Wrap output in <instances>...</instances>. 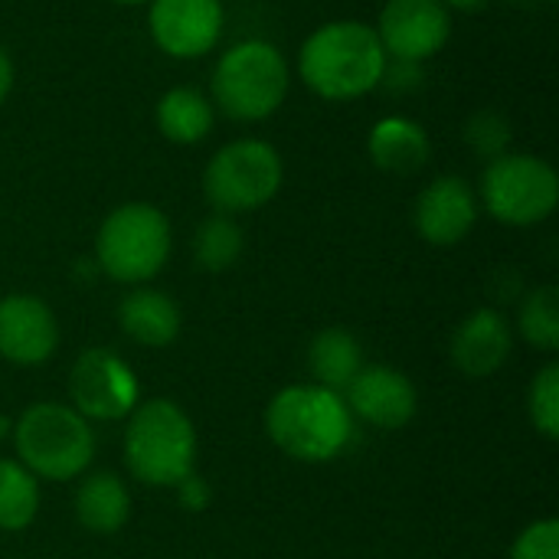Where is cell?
I'll return each instance as SVG.
<instances>
[{"mask_svg": "<svg viewBox=\"0 0 559 559\" xmlns=\"http://www.w3.org/2000/svg\"><path fill=\"white\" fill-rule=\"evenodd\" d=\"M69 400L88 423H115L131 416L141 403V386L128 360L108 347H88L75 357L69 373Z\"/></svg>", "mask_w": 559, "mask_h": 559, "instance_id": "cell-9", "label": "cell"}, {"mask_svg": "<svg viewBox=\"0 0 559 559\" xmlns=\"http://www.w3.org/2000/svg\"><path fill=\"white\" fill-rule=\"evenodd\" d=\"M292 72L278 46L246 39L229 46L210 79V102L233 121H265L288 95Z\"/></svg>", "mask_w": 559, "mask_h": 559, "instance_id": "cell-4", "label": "cell"}, {"mask_svg": "<svg viewBox=\"0 0 559 559\" xmlns=\"http://www.w3.org/2000/svg\"><path fill=\"white\" fill-rule=\"evenodd\" d=\"M246 249V236L242 226L236 223V216L229 213H213L197 226L193 236V259L200 269L206 272H226L239 262Z\"/></svg>", "mask_w": 559, "mask_h": 559, "instance_id": "cell-22", "label": "cell"}, {"mask_svg": "<svg viewBox=\"0 0 559 559\" xmlns=\"http://www.w3.org/2000/svg\"><path fill=\"white\" fill-rule=\"evenodd\" d=\"M121 331L141 347H167L180 334V308L170 295L138 285L118 305Z\"/></svg>", "mask_w": 559, "mask_h": 559, "instance_id": "cell-17", "label": "cell"}, {"mask_svg": "<svg viewBox=\"0 0 559 559\" xmlns=\"http://www.w3.org/2000/svg\"><path fill=\"white\" fill-rule=\"evenodd\" d=\"M282 180L285 167L278 151L262 138H239L210 157L203 170V193L216 213L236 216L272 203Z\"/></svg>", "mask_w": 559, "mask_h": 559, "instance_id": "cell-7", "label": "cell"}, {"mask_svg": "<svg viewBox=\"0 0 559 559\" xmlns=\"http://www.w3.org/2000/svg\"><path fill=\"white\" fill-rule=\"evenodd\" d=\"M170 249V219L154 203H121L95 233V262L121 285L151 282L167 265Z\"/></svg>", "mask_w": 559, "mask_h": 559, "instance_id": "cell-6", "label": "cell"}, {"mask_svg": "<svg viewBox=\"0 0 559 559\" xmlns=\"http://www.w3.org/2000/svg\"><path fill=\"white\" fill-rule=\"evenodd\" d=\"M39 514V478L20 462L0 459V531L20 534Z\"/></svg>", "mask_w": 559, "mask_h": 559, "instance_id": "cell-21", "label": "cell"}, {"mask_svg": "<svg viewBox=\"0 0 559 559\" xmlns=\"http://www.w3.org/2000/svg\"><path fill=\"white\" fill-rule=\"evenodd\" d=\"M373 29L386 59L426 62L445 49L452 36V13L439 0H386Z\"/></svg>", "mask_w": 559, "mask_h": 559, "instance_id": "cell-10", "label": "cell"}, {"mask_svg": "<svg viewBox=\"0 0 559 559\" xmlns=\"http://www.w3.org/2000/svg\"><path fill=\"white\" fill-rule=\"evenodd\" d=\"M413 219L429 246H459L478 223V193L465 177H436L423 187Z\"/></svg>", "mask_w": 559, "mask_h": 559, "instance_id": "cell-14", "label": "cell"}, {"mask_svg": "<svg viewBox=\"0 0 559 559\" xmlns=\"http://www.w3.org/2000/svg\"><path fill=\"white\" fill-rule=\"evenodd\" d=\"M511 559H559V521H534L511 547Z\"/></svg>", "mask_w": 559, "mask_h": 559, "instance_id": "cell-26", "label": "cell"}, {"mask_svg": "<svg viewBox=\"0 0 559 559\" xmlns=\"http://www.w3.org/2000/svg\"><path fill=\"white\" fill-rule=\"evenodd\" d=\"M13 79H16L13 59H10V52L0 46V105L7 102V95H10V88H13Z\"/></svg>", "mask_w": 559, "mask_h": 559, "instance_id": "cell-28", "label": "cell"}, {"mask_svg": "<svg viewBox=\"0 0 559 559\" xmlns=\"http://www.w3.org/2000/svg\"><path fill=\"white\" fill-rule=\"evenodd\" d=\"M439 3H445L449 10L455 7V10H475V7H481L485 0H439Z\"/></svg>", "mask_w": 559, "mask_h": 559, "instance_id": "cell-29", "label": "cell"}, {"mask_svg": "<svg viewBox=\"0 0 559 559\" xmlns=\"http://www.w3.org/2000/svg\"><path fill=\"white\" fill-rule=\"evenodd\" d=\"M367 151H370V160L383 174L406 177V174H416L429 164L432 141L419 121L403 118V115H390V118H380L373 124V131L367 138Z\"/></svg>", "mask_w": 559, "mask_h": 559, "instance_id": "cell-16", "label": "cell"}, {"mask_svg": "<svg viewBox=\"0 0 559 559\" xmlns=\"http://www.w3.org/2000/svg\"><path fill=\"white\" fill-rule=\"evenodd\" d=\"M360 367H364V350L350 331L324 328L314 334V341L308 347V373L318 386L344 396V390L360 373Z\"/></svg>", "mask_w": 559, "mask_h": 559, "instance_id": "cell-20", "label": "cell"}, {"mask_svg": "<svg viewBox=\"0 0 559 559\" xmlns=\"http://www.w3.org/2000/svg\"><path fill=\"white\" fill-rule=\"evenodd\" d=\"M177 491H180V498H183V504H187L190 511H200V508L206 504V498H210V491L203 488V481H200L197 475L183 478V481L177 485Z\"/></svg>", "mask_w": 559, "mask_h": 559, "instance_id": "cell-27", "label": "cell"}, {"mask_svg": "<svg viewBox=\"0 0 559 559\" xmlns=\"http://www.w3.org/2000/svg\"><path fill=\"white\" fill-rule=\"evenodd\" d=\"M344 403L350 416L390 432L409 426L419 406V393L403 370L373 364V367H360V373L344 390Z\"/></svg>", "mask_w": 559, "mask_h": 559, "instance_id": "cell-12", "label": "cell"}, {"mask_svg": "<svg viewBox=\"0 0 559 559\" xmlns=\"http://www.w3.org/2000/svg\"><path fill=\"white\" fill-rule=\"evenodd\" d=\"M151 39L170 59H200L223 36L219 0H147Z\"/></svg>", "mask_w": 559, "mask_h": 559, "instance_id": "cell-11", "label": "cell"}, {"mask_svg": "<svg viewBox=\"0 0 559 559\" xmlns=\"http://www.w3.org/2000/svg\"><path fill=\"white\" fill-rule=\"evenodd\" d=\"M269 439L295 462H334L354 439V416L341 393L318 383H295L272 396L265 409Z\"/></svg>", "mask_w": 559, "mask_h": 559, "instance_id": "cell-2", "label": "cell"}, {"mask_svg": "<svg viewBox=\"0 0 559 559\" xmlns=\"http://www.w3.org/2000/svg\"><path fill=\"white\" fill-rule=\"evenodd\" d=\"M514 3H527V0H514Z\"/></svg>", "mask_w": 559, "mask_h": 559, "instance_id": "cell-32", "label": "cell"}, {"mask_svg": "<svg viewBox=\"0 0 559 559\" xmlns=\"http://www.w3.org/2000/svg\"><path fill=\"white\" fill-rule=\"evenodd\" d=\"M527 413H531V423L534 429L557 442L559 439V367L557 364H547L534 383H531V393H527Z\"/></svg>", "mask_w": 559, "mask_h": 559, "instance_id": "cell-24", "label": "cell"}, {"mask_svg": "<svg viewBox=\"0 0 559 559\" xmlns=\"http://www.w3.org/2000/svg\"><path fill=\"white\" fill-rule=\"evenodd\" d=\"M59 347V324L52 308L36 295L0 298V360L16 367H39Z\"/></svg>", "mask_w": 559, "mask_h": 559, "instance_id": "cell-13", "label": "cell"}, {"mask_svg": "<svg viewBox=\"0 0 559 559\" xmlns=\"http://www.w3.org/2000/svg\"><path fill=\"white\" fill-rule=\"evenodd\" d=\"M386 52L377 29L364 20H334L318 26L301 52L298 75L324 102H354L383 82Z\"/></svg>", "mask_w": 559, "mask_h": 559, "instance_id": "cell-1", "label": "cell"}, {"mask_svg": "<svg viewBox=\"0 0 559 559\" xmlns=\"http://www.w3.org/2000/svg\"><path fill=\"white\" fill-rule=\"evenodd\" d=\"M0 436H3V419H0Z\"/></svg>", "mask_w": 559, "mask_h": 559, "instance_id": "cell-31", "label": "cell"}, {"mask_svg": "<svg viewBox=\"0 0 559 559\" xmlns=\"http://www.w3.org/2000/svg\"><path fill=\"white\" fill-rule=\"evenodd\" d=\"M465 141L468 147L478 154V157H501L508 154V144H511V121L498 111H478L472 115V121L465 124Z\"/></svg>", "mask_w": 559, "mask_h": 559, "instance_id": "cell-25", "label": "cell"}, {"mask_svg": "<svg viewBox=\"0 0 559 559\" xmlns=\"http://www.w3.org/2000/svg\"><path fill=\"white\" fill-rule=\"evenodd\" d=\"M111 3H121V7H138V3H147V0H111Z\"/></svg>", "mask_w": 559, "mask_h": 559, "instance_id": "cell-30", "label": "cell"}, {"mask_svg": "<svg viewBox=\"0 0 559 559\" xmlns=\"http://www.w3.org/2000/svg\"><path fill=\"white\" fill-rule=\"evenodd\" d=\"M131 518V495L124 481L111 472L88 475L75 491V521L95 537L118 534Z\"/></svg>", "mask_w": 559, "mask_h": 559, "instance_id": "cell-18", "label": "cell"}, {"mask_svg": "<svg viewBox=\"0 0 559 559\" xmlns=\"http://www.w3.org/2000/svg\"><path fill=\"white\" fill-rule=\"evenodd\" d=\"M559 203L557 170L534 154H501L481 174V206L504 226H537Z\"/></svg>", "mask_w": 559, "mask_h": 559, "instance_id": "cell-8", "label": "cell"}, {"mask_svg": "<svg viewBox=\"0 0 559 559\" xmlns=\"http://www.w3.org/2000/svg\"><path fill=\"white\" fill-rule=\"evenodd\" d=\"M157 128L167 141L174 144H200L213 124H216V108L210 102V95H203L200 88L193 85H177V88H167L157 102Z\"/></svg>", "mask_w": 559, "mask_h": 559, "instance_id": "cell-19", "label": "cell"}, {"mask_svg": "<svg viewBox=\"0 0 559 559\" xmlns=\"http://www.w3.org/2000/svg\"><path fill=\"white\" fill-rule=\"evenodd\" d=\"M16 462L39 481H72L95 459V432L85 416L62 403H36L13 426Z\"/></svg>", "mask_w": 559, "mask_h": 559, "instance_id": "cell-5", "label": "cell"}, {"mask_svg": "<svg viewBox=\"0 0 559 559\" xmlns=\"http://www.w3.org/2000/svg\"><path fill=\"white\" fill-rule=\"evenodd\" d=\"M511 347L514 337L508 318L495 308H478L455 328L449 354L459 373H465L468 380H485L508 364Z\"/></svg>", "mask_w": 559, "mask_h": 559, "instance_id": "cell-15", "label": "cell"}, {"mask_svg": "<svg viewBox=\"0 0 559 559\" xmlns=\"http://www.w3.org/2000/svg\"><path fill=\"white\" fill-rule=\"evenodd\" d=\"M518 331L521 337L544 350V354H554L559 347V292L554 285H540L534 288L524 305H521V314H518Z\"/></svg>", "mask_w": 559, "mask_h": 559, "instance_id": "cell-23", "label": "cell"}, {"mask_svg": "<svg viewBox=\"0 0 559 559\" xmlns=\"http://www.w3.org/2000/svg\"><path fill=\"white\" fill-rule=\"evenodd\" d=\"M128 472L147 488H177L197 465V429L170 400L138 403L124 429Z\"/></svg>", "mask_w": 559, "mask_h": 559, "instance_id": "cell-3", "label": "cell"}]
</instances>
